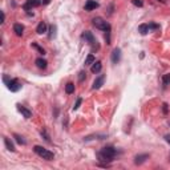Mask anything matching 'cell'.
<instances>
[{
  "label": "cell",
  "mask_w": 170,
  "mask_h": 170,
  "mask_svg": "<svg viewBox=\"0 0 170 170\" xmlns=\"http://www.w3.org/2000/svg\"><path fill=\"white\" fill-rule=\"evenodd\" d=\"M54 36H56V27H54V25H52V27H50V33H49V37H50V39H52V37H54Z\"/></svg>",
  "instance_id": "obj_25"
},
{
  "label": "cell",
  "mask_w": 170,
  "mask_h": 170,
  "mask_svg": "<svg viewBox=\"0 0 170 170\" xmlns=\"http://www.w3.org/2000/svg\"><path fill=\"white\" fill-rule=\"evenodd\" d=\"M32 48H35V49H37L41 54H45V50L42 49V48L39 45V44H37V42H32Z\"/></svg>",
  "instance_id": "obj_20"
},
{
  "label": "cell",
  "mask_w": 170,
  "mask_h": 170,
  "mask_svg": "<svg viewBox=\"0 0 170 170\" xmlns=\"http://www.w3.org/2000/svg\"><path fill=\"white\" fill-rule=\"evenodd\" d=\"M98 7V3L96 0H88L85 3V11H92V9H96Z\"/></svg>",
  "instance_id": "obj_10"
},
{
  "label": "cell",
  "mask_w": 170,
  "mask_h": 170,
  "mask_svg": "<svg viewBox=\"0 0 170 170\" xmlns=\"http://www.w3.org/2000/svg\"><path fill=\"white\" fill-rule=\"evenodd\" d=\"M147 158H149V154H139V155H135L134 163H135V165H141V163H143Z\"/></svg>",
  "instance_id": "obj_11"
},
{
  "label": "cell",
  "mask_w": 170,
  "mask_h": 170,
  "mask_svg": "<svg viewBox=\"0 0 170 170\" xmlns=\"http://www.w3.org/2000/svg\"><path fill=\"white\" fill-rule=\"evenodd\" d=\"M65 92L68 93V94H72V93L74 92V84L73 82H68V84L65 85Z\"/></svg>",
  "instance_id": "obj_18"
},
{
  "label": "cell",
  "mask_w": 170,
  "mask_h": 170,
  "mask_svg": "<svg viewBox=\"0 0 170 170\" xmlns=\"http://www.w3.org/2000/svg\"><path fill=\"white\" fill-rule=\"evenodd\" d=\"M46 60H44V58H37L36 60V65H37V68H40V69H45L46 68Z\"/></svg>",
  "instance_id": "obj_16"
},
{
  "label": "cell",
  "mask_w": 170,
  "mask_h": 170,
  "mask_svg": "<svg viewBox=\"0 0 170 170\" xmlns=\"http://www.w3.org/2000/svg\"><path fill=\"white\" fill-rule=\"evenodd\" d=\"M50 0H42V4H49Z\"/></svg>",
  "instance_id": "obj_31"
},
{
  "label": "cell",
  "mask_w": 170,
  "mask_h": 170,
  "mask_svg": "<svg viewBox=\"0 0 170 170\" xmlns=\"http://www.w3.org/2000/svg\"><path fill=\"white\" fill-rule=\"evenodd\" d=\"M104 81H105V76L104 74H101V76H98V77L94 80V82H93V89H100L102 85H104Z\"/></svg>",
  "instance_id": "obj_7"
},
{
  "label": "cell",
  "mask_w": 170,
  "mask_h": 170,
  "mask_svg": "<svg viewBox=\"0 0 170 170\" xmlns=\"http://www.w3.org/2000/svg\"><path fill=\"white\" fill-rule=\"evenodd\" d=\"M162 82H163V85H169L170 84V73H167V74H165L162 77Z\"/></svg>",
  "instance_id": "obj_21"
},
{
  "label": "cell",
  "mask_w": 170,
  "mask_h": 170,
  "mask_svg": "<svg viewBox=\"0 0 170 170\" xmlns=\"http://www.w3.org/2000/svg\"><path fill=\"white\" fill-rule=\"evenodd\" d=\"M117 155V150L112 146H105L101 149V151L97 154L98 157V161H102V162H112L113 158Z\"/></svg>",
  "instance_id": "obj_1"
},
{
  "label": "cell",
  "mask_w": 170,
  "mask_h": 170,
  "mask_svg": "<svg viewBox=\"0 0 170 170\" xmlns=\"http://www.w3.org/2000/svg\"><path fill=\"white\" fill-rule=\"evenodd\" d=\"M165 139H166L167 143H170V134H166V135H165Z\"/></svg>",
  "instance_id": "obj_28"
},
{
  "label": "cell",
  "mask_w": 170,
  "mask_h": 170,
  "mask_svg": "<svg viewBox=\"0 0 170 170\" xmlns=\"http://www.w3.org/2000/svg\"><path fill=\"white\" fill-rule=\"evenodd\" d=\"M92 21H93V25H94L96 28H98V29H104L105 31V29L109 27V24L106 23L102 17H94Z\"/></svg>",
  "instance_id": "obj_4"
},
{
  "label": "cell",
  "mask_w": 170,
  "mask_h": 170,
  "mask_svg": "<svg viewBox=\"0 0 170 170\" xmlns=\"http://www.w3.org/2000/svg\"><path fill=\"white\" fill-rule=\"evenodd\" d=\"M158 1H161V3H165V1H166V0H158Z\"/></svg>",
  "instance_id": "obj_32"
},
{
  "label": "cell",
  "mask_w": 170,
  "mask_h": 170,
  "mask_svg": "<svg viewBox=\"0 0 170 170\" xmlns=\"http://www.w3.org/2000/svg\"><path fill=\"white\" fill-rule=\"evenodd\" d=\"M4 20H5V15H4V12H1V23H4Z\"/></svg>",
  "instance_id": "obj_29"
},
{
  "label": "cell",
  "mask_w": 170,
  "mask_h": 170,
  "mask_svg": "<svg viewBox=\"0 0 170 170\" xmlns=\"http://www.w3.org/2000/svg\"><path fill=\"white\" fill-rule=\"evenodd\" d=\"M33 151H35L37 155H40L42 159H46V161H50V159H53V153L52 151H49L48 149H45V147L42 146H39V145H36L35 147H33Z\"/></svg>",
  "instance_id": "obj_2"
},
{
  "label": "cell",
  "mask_w": 170,
  "mask_h": 170,
  "mask_svg": "<svg viewBox=\"0 0 170 170\" xmlns=\"http://www.w3.org/2000/svg\"><path fill=\"white\" fill-rule=\"evenodd\" d=\"M40 4H41L40 0H27V3L24 4V9H25V11H29V9L33 7H39Z\"/></svg>",
  "instance_id": "obj_6"
},
{
  "label": "cell",
  "mask_w": 170,
  "mask_h": 170,
  "mask_svg": "<svg viewBox=\"0 0 170 170\" xmlns=\"http://www.w3.org/2000/svg\"><path fill=\"white\" fill-rule=\"evenodd\" d=\"M163 113H165V114H167V104H166V102L163 104Z\"/></svg>",
  "instance_id": "obj_27"
},
{
  "label": "cell",
  "mask_w": 170,
  "mask_h": 170,
  "mask_svg": "<svg viewBox=\"0 0 170 170\" xmlns=\"http://www.w3.org/2000/svg\"><path fill=\"white\" fill-rule=\"evenodd\" d=\"M94 61H96L94 56H93V54H88V57L85 58V65H92Z\"/></svg>",
  "instance_id": "obj_19"
},
{
  "label": "cell",
  "mask_w": 170,
  "mask_h": 170,
  "mask_svg": "<svg viewBox=\"0 0 170 170\" xmlns=\"http://www.w3.org/2000/svg\"><path fill=\"white\" fill-rule=\"evenodd\" d=\"M13 137H15V139H16V141H17V142L20 143V145H25V141H24V139H23V137H20L19 134H15V135H13Z\"/></svg>",
  "instance_id": "obj_23"
},
{
  "label": "cell",
  "mask_w": 170,
  "mask_h": 170,
  "mask_svg": "<svg viewBox=\"0 0 170 170\" xmlns=\"http://www.w3.org/2000/svg\"><path fill=\"white\" fill-rule=\"evenodd\" d=\"M82 39H85V41H88L90 45H94V42H97L96 39H94V36H93V33L89 31H85L84 33H82Z\"/></svg>",
  "instance_id": "obj_5"
},
{
  "label": "cell",
  "mask_w": 170,
  "mask_h": 170,
  "mask_svg": "<svg viewBox=\"0 0 170 170\" xmlns=\"http://www.w3.org/2000/svg\"><path fill=\"white\" fill-rule=\"evenodd\" d=\"M101 68H102V64H101L100 61H94L92 64V68H90V70H92L93 73H98L101 70Z\"/></svg>",
  "instance_id": "obj_13"
},
{
  "label": "cell",
  "mask_w": 170,
  "mask_h": 170,
  "mask_svg": "<svg viewBox=\"0 0 170 170\" xmlns=\"http://www.w3.org/2000/svg\"><path fill=\"white\" fill-rule=\"evenodd\" d=\"M82 78H84V72H81V73H80V81H82Z\"/></svg>",
  "instance_id": "obj_30"
},
{
  "label": "cell",
  "mask_w": 170,
  "mask_h": 170,
  "mask_svg": "<svg viewBox=\"0 0 170 170\" xmlns=\"http://www.w3.org/2000/svg\"><path fill=\"white\" fill-rule=\"evenodd\" d=\"M23 31H24V27L21 25V24L17 23V24H15V25H13V32H15L17 36H21V35H23Z\"/></svg>",
  "instance_id": "obj_15"
},
{
  "label": "cell",
  "mask_w": 170,
  "mask_h": 170,
  "mask_svg": "<svg viewBox=\"0 0 170 170\" xmlns=\"http://www.w3.org/2000/svg\"><path fill=\"white\" fill-rule=\"evenodd\" d=\"M120 60H121V49L120 48H116L112 53V61H113V64H117Z\"/></svg>",
  "instance_id": "obj_9"
},
{
  "label": "cell",
  "mask_w": 170,
  "mask_h": 170,
  "mask_svg": "<svg viewBox=\"0 0 170 170\" xmlns=\"http://www.w3.org/2000/svg\"><path fill=\"white\" fill-rule=\"evenodd\" d=\"M131 3L134 4L135 7H142V5H143V1H142V0H131Z\"/></svg>",
  "instance_id": "obj_24"
},
{
  "label": "cell",
  "mask_w": 170,
  "mask_h": 170,
  "mask_svg": "<svg viewBox=\"0 0 170 170\" xmlns=\"http://www.w3.org/2000/svg\"><path fill=\"white\" fill-rule=\"evenodd\" d=\"M138 32L141 35H146L147 32H150V28H149V24H141L138 27Z\"/></svg>",
  "instance_id": "obj_14"
},
{
  "label": "cell",
  "mask_w": 170,
  "mask_h": 170,
  "mask_svg": "<svg viewBox=\"0 0 170 170\" xmlns=\"http://www.w3.org/2000/svg\"><path fill=\"white\" fill-rule=\"evenodd\" d=\"M3 81L7 84V86H8V89L11 90V92H17V90H20L21 89V84H20L16 78H8V76H4L3 77Z\"/></svg>",
  "instance_id": "obj_3"
},
{
  "label": "cell",
  "mask_w": 170,
  "mask_h": 170,
  "mask_svg": "<svg viewBox=\"0 0 170 170\" xmlns=\"http://www.w3.org/2000/svg\"><path fill=\"white\" fill-rule=\"evenodd\" d=\"M149 28H150V29H158L159 25H157V24H154V23H150L149 24Z\"/></svg>",
  "instance_id": "obj_26"
},
{
  "label": "cell",
  "mask_w": 170,
  "mask_h": 170,
  "mask_svg": "<svg viewBox=\"0 0 170 170\" xmlns=\"http://www.w3.org/2000/svg\"><path fill=\"white\" fill-rule=\"evenodd\" d=\"M17 110H19L20 113H21V114H23L24 117H25V118H31L32 117V112L31 110H29V109H27V108H24L23 105H17Z\"/></svg>",
  "instance_id": "obj_8"
},
{
  "label": "cell",
  "mask_w": 170,
  "mask_h": 170,
  "mask_svg": "<svg viewBox=\"0 0 170 170\" xmlns=\"http://www.w3.org/2000/svg\"><path fill=\"white\" fill-rule=\"evenodd\" d=\"M36 32L39 33V35H42V33H45L46 32V24L44 21H40L37 28H36Z\"/></svg>",
  "instance_id": "obj_12"
},
{
  "label": "cell",
  "mask_w": 170,
  "mask_h": 170,
  "mask_svg": "<svg viewBox=\"0 0 170 170\" xmlns=\"http://www.w3.org/2000/svg\"><path fill=\"white\" fill-rule=\"evenodd\" d=\"M81 104H82V98H81V97H78L77 101H76V104H74V106H73V110H77Z\"/></svg>",
  "instance_id": "obj_22"
},
{
  "label": "cell",
  "mask_w": 170,
  "mask_h": 170,
  "mask_svg": "<svg viewBox=\"0 0 170 170\" xmlns=\"http://www.w3.org/2000/svg\"><path fill=\"white\" fill-rule=\"evenodd\" d=\"M4 143H5V146H7V149L9 151H15V146H13V143H12V141L9 138L4 137Z\"/></svg>",
  "instance_id": "obj_17"
}]
</instances>
